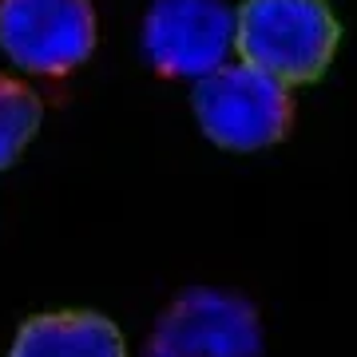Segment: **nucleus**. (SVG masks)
<instances>
[{
    "instance_id": "1",
    "label": "nucleus",
    "mask_w": 357,
    "mask_h": 357,
    "mask_svg": "<svg viewBox=\"0 0 357 357\" xmlns=\"http://www.w3.org/2000/svg\"><path fill=\"white\" fill-rule=\"evenodd\" d=\"M234 48L278 84H310L337 48V20L326 0H246L234 13Z\"/></svg>"
},
{
    "instance_id": "2",
    "label": "nucleus",
    "mask_w": 357,
    "mask_h": 357,
    "mask_svg": "<svg viewBox=\"0 0 357 357\" xmlns=\"http://www.w3.org/2000/svg\"><path fill=\"white\" fill-rule=\"evenodd\" d=\"M195 115L206 139L230 151H258L290 128V91L250 64H222L195 84Z\"/></svg>"
},
{
    "instance_id": "3",
    "label": "nucleus",
    "mask_w": 357,
    "mask_h": 357,
    "mask_svg": "<svg viewBox=\"0 0 357 357\" xmlns=\"http://www.w3.org/2000/svg\"><path fill=\"white\" fill-rule=\"evenodd\" d=\"M0 48L36 76H64L96 48L88 0H0Z\"/></svg>"
},
{
    "instance_id": "4",
    "label": "nucleus",
    "mask_w": 357,
    "mask_h": 357,
    "mask_svg": "<svg viewBox=\"0 0 357 357\" xmlns=\"http://www.w3.org/2000/svg\"><path fill=\"white\" fill-rule=\"evenodd\" d=\"M234 48V13L227 0H155L143 20V52L155 72L203 79Z\"/></svg>"
},
{
    "instance_id": "5",
    "label": "nucleus",
    "mask_w": 357,
    "mask_h": 357,
    "mask_svg": "<svg viewBox=\"0 0 357 357\" xmlns=\"http://www.w3.org/2000/svg\"><path fill=\"white\" fill-rule=\"evenodd\" d=\"M262 326L238 294L187 290L155 326L147 357H258Z\"/></svg>"
},
{
    "instance_id": "6",
    "label": "nucleus",
    "mask_w": 357,
    "mask_h": 357,
    "mask_svg": "<svg viewBox=\"0 0 357 357\" xmlns=\"http://www.w3.org/2000/svg\"><path fill=\"white\" fill-rule=\"evenodd\" d=\"M8 357H123V337L100 314H40L20 326Z\"/></svg>"
},
{
    "instance_id": "7",
    "label": "nucleus",
    "mask_w": 357,
    "mask_h": 357,
    "mask_svg": "<svg viewBox=\"0 0 357 357\" xmlns=\"http://www.w3.org/2000/svg\"><path fill=\"white\" fill-rule=\"evenodd\" d=\"M40 128V100L36 91L0 76V171L13 167L28 139Z\"/></svg>"
}]
</instances>
